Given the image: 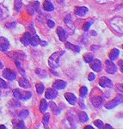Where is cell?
I'll list each match as a JSON object with an SVG mask.
<instances>
[{
	"label": "cell",
	"mask_w": 123,
	"mask_h": 129,
	"mask_svg": "<svg viewBox=\"0 0 123 129\" xmlns=\"http://www.w3.org/2000/svg\"><path fill=\"white\" fill-rule=\"evenodd\" d=\"M3 63H2V62L1 61H0V69H2V68H3Z\"/></svg>",
	"instance_id": "obj_49"
},
{
	"label": "cell",
	"mask_w": 123,
	"mask_h": 129,
	"mask_svg": "<svg viewBox=\"0 0 123 129\" xmlns=\"http://www.w3.org/2000/svg\"><path fill=\"white\" fill-rule=\"evenodd\" d=\"M71 19H72V16H71V15H68L66 18H65V22H66V23L67 24L68 26H70L71 22H72Z\"/></svg>",
	"instance_id": "obj_34"
},
{
	"label": "cell",
	"mask_w": 123,
	"mask_h": 129,
	"mask_svg": "<svg viewBox=\"0 0 123 129\" xmlns=\"http://www.w3.org/2000/svg\"><path fill=\"white\" fill-rule=\"evenodd\" d=\"M40 38L38 35H34L33 37H31V40H30V44L33 46V47H36L40 44Z\"/></svg>",
	"instance_id": "obj_21"
},
{
	"label": "cell",
	"mask_w": 123,
	"mask_h": 129,
	"mask_svg": "<svg viewBox=\"0 0 123 129\" xmlns=\"http://www.w3.org/2000/svg\"><path fill=\"white\" fill-rule=\"evenodd\" d=\"M53 89H63L66 87V82L63 80H56L53 84Z\"/></svg>",
	"instance_id": "obj_15"
},
{
	"label": "cell",
	"mask_w": 123,
	"mask_h": 129,
	"mask_svg": "<svg viewBox=\"0 0 123 129\" xmlns=\"http://www.w3.org/2000/svg\"><path fill=\"white\" fill-rule=\"evenodd\" d=\"M118 66H119V68H120V72L123 73V60L122 59H120L118 61Z\"/></svg>",
	"instance_id": "obj_37"
},
{
	"label": "cell",
	"mask_w": 123,
	"mask_h": 129,
	"mask_svg": "<svg viewBox=\"0 0 123 129\" xmlns=\"http://www.w3.org/2000/svg\"><path fill=\"white\" fill-rule=\"evenodd\" d=\"M87 93H88V89L86 88L85 86H83L80 88V90H79V95H80V96L82 97H84L85 95H87Z\"/></svg>",
	"instance_id": "obj_26"
},
{
	"label": "cell",
	"mask_w": 123,
	"mask_h": 129,
	"mask_svg": "<svg viewBox=\"0 0 123 129\" xmlns=\"http://www.w3.org/2000/svg\"><path fill=\"white\" fill-rule=\"evenodd\" d=\"M8 87L5 81H4L2 78H0V89H6Z\"/></svg>",
	"instance_id": "obj_33"
},
{
	"label": "cell",
	"mask_w": 123,
	"mask_h": 129,
	"mask_svg": "<svg viewBox=\"0 0 123 129\" xmlns=\"http://www.w3.org/2000/svg\"><path fill=\"white\" fill-rule=\"evenodd\" d=\"M104 128H113V126H110V125H108V124H107V125H105V126H104Z\"/></svg>",
	"instance_id": "obj_46"
},
{
	"label": "cell",
	"mask_w": 123,
	"mask_h": 129,
	"mask_svg": "<svg viewBox=\"0 0 123 129\" xmlns=\"http://www.w3.org/2000/svg\"><path fill=\"white\" fill-rule=\"evenodd\" d=\"M66 47L68 49L73 50V51L76 52V53H79V52H80V47H79L78 46H75L70 42H66Z\"/></svg>",
	"instance_id": "obj_19"
},
{
	"label": "cell",
	"mask_w": 123,
	"mask_h": 129,
	"mask_svg": "<svg viewBox=\"0 0 123 129\" xmlns=\"http://www.w3.org/2000/svg\"><path fill=\"white\" fill-rule=\"evenodd\" d=\"M105 64H106V72H107L108 74H114L117 72L118 68L116 67V66L113 63L112 60L107 59Z\"/></svg>",
	"instance_id": "obj_5"
},
{
	"label": "cell",
	"mask_w": 123,
	"mask_h": 129,
	"mask_svg": "<svg viewBox=\"0 0 123 129\" xmlns=\"http://www.w3.org/2000/svg\"><path fill=\"white\" fill-rule=\"evenodd\" d=\"M39 5H40V3H39V2H34V3H33V5H31V6H32V8L35 10H35H38V9H39Z\"/></svg>",
	"instance_id": "obj_35"
},
{
	"label": "cell",
	"mask_w": 123,
	"mask_h": 129,
	"mask_svg": "<svg viewBox=\"0 0 123 129\" xmlns=\"http://www.w3.org/2000/svg\"><path fill=\"white\" fill-rule=\"evenodd\" d=\"M116 90L120 93H123V84H117L115 85Z\"/></svg>",
	"instance_id": "obj_32"
},
{
	"label": "cell",
	"mask_w": 123,
	"mask_h": 129,
	"mask_svg": "<svg viewBox=\"0 0 123 129\" xmlns=\"http://www.w3.org/2000/svg\"><path fill=\"white\" fill-rule=\"evenodd\" d=\"M97 2H98L99 4H107V3H110V2H114L115 0H96Z\"/></svg>",
	"instance_id": "obj_36"
},
{
	"label": "cell",
	"mask_w": 123,
	"mask_h": 129,
	"mask_svg": "<svg viewBox=\"0 0 123 129\" xmlns=\"http://www.w3.org/2000/svg\"><path fill=\"white\" fill-rule=\"evenodd\" d=\"M65 53L64 51H59L56 52V53H53L51 55V57L48 59V64L51 67L53 68H58L59 66V59L62 55Z\"/></svg>",
	"instance_id": "obj_2"
},
{
	"label": "cell",
	"mask_w": 123,
	"mask_h": 129,
	"mask_svg": "<svg viewBox=\"0 0 123 129\" xmlns=\"http://www.w3.org/2000/svg\"><path fill=\"white\" fill-rule=\"evenodd\" d=\"M46 98L47 99H54L56 98V97L58 96V91L57 89H52V88H49L47 89V91H46Z\"/></svg>",
	"instance_id": "obj_12"
},
{
	"label": "cell",
	"mask_w": 123,
	"mask_h": 129,
	"mask_svg": "<svg viewBox=\"0 0 123 129\" xmlns=\"http://www.w3.org/2000/svg\"><path fill=\"white\" fill-rule=\"evenodd\" d=\"M16 23H12V24H7L6 26H7V28H14V27H16Z\"/></svg>",
	"instance_id": "obj_44"
},
{
	"label": "cell",
	"mask_w": 123,
	"mask_h": 129,
	"mask_svg": "<svg viewBox=\"0 0 123 129\" xmlns=\"http://www.w3.org/2000/svg\"><path fill=\"white\" fill-rule=\"evenodd\" d=\"M22 0H15V9L16 10L19 11L22 8Z\"/></svg>",
	"instance_id": "obj_29"
},
{
	"label": "cell",
	"mask_w": 123,
	"mask_h": 129,
	"mask_svg": "<svg viewBox=\"0 0 123 129\" xmlns=\"http://www.w3.org/2000/svg\"><path fill=\"white\" fill-rule=\"evenodd\" d=\"M88 11H89V9L87 7H85V6L77 7V8H75V10H74V13L78 16H81V17H82V16H84L87 13H88Z\"/></svg>",
	"instance_id": "obj_10"
},
{
	"label": "cell",
	"mask_w": 123,
	"mask_h": 129,
	"mask_svg": "<svg viewBox=\"0 0 123 129\" xmlns=\"http://www.w3.org/2000/svg\"><path fill=\"white\" fill-rule=\"evenodd\" d=\"M5 10V8H4V7H1L0 6V17H2V18H5L6 17V15H4V11L3 10Z\"/></svg>",
	"instance_id": "obj_38"
},
{
	"label": "cell",
	"mask_w": 123,
	"mask_h": 129,
	"mask_svg": "<svg viewBox=\"0 0 123 129\" xmlns=\"http://www.w3.org/2000/svg\"><path fill=\"white\" fill-rule=\"evenodd\" d=\"M13 95L17 99L20 100H28L32 96V92L29 91H22L20 89H14Z\"/></svg>",
	"instance_id": "obj_4"
},
{
	"label": "cell",
	"mask_w": 123,
	"mask_h": 129,
	"mask_svg": "<svg viewBox=\"0 0 123 129\" xmlns=\"http://www.w3.org/2000/svg\"><path fill=\"white\" fill-rule=\"evenodd\" d=\"M85 128H88V129H93V126H86Z\"/></svg>",
	"instance_id": "obj_47"
},
{
	"label": "cell",
	"mask_w": 123,
	"mask_h": 129,
	"mask_svg": "<svg viewBox=\"0 0 123 129\" xmlns=\"http://www.w3.org/2000/svg\"><path fill=\"white\" fill-rule=\"evenodd\" d=\"M90 102H91V103L93 104L94 107L100 108L102 105H103V97L100 96V95H95V96L91 97Z\"/></svg>",
	"instance_id": "obj_9"
},
{
	"label": "cell",
	"mask_w": 123,
	"mask_h": 129,
	"mask_svg": "<svg viewBox=\"0 0 123 129\" xmlns=\"http://www.w3.org/2000/svg\"><path fill=\"white\" fill-rule=\"evenodd\" d=\"M46 1H50V0H46Z\"/></svg>",
	"instance_id": "obj_51"
},
{
	"label": "cell",
	"mask_w": 123,
	"mask_h": 129,
	"mask_svg": "<svg viewBox=\"0 0 123 129\" xmlns=\"http://www.w3.org/2000/svg\"><path fill=\"white\" fill-rule=\"evenodd\" d=\"M30 40H31V34L27 32V33H25V34L22 35V38H21V42L24 46H28L30 44Z\"/></svg>",
	"instance_id": "obj_16"
},
{
	"label": "cell",
	"mask_w": 123,
	"mask_h": 129,
	"mask_svg": "<svg viewBox=\"0 0 123 129\" xmlns=\"http://www.w3.org/2000/svg\"><path fill=\"white\" fill-rule=\"evenodd\" d=\"M35 88H36V90H37V92H38V94L40 95L42 94L45 90V87L42 84H37L35 85Z\"/></svg>",
	"instance_id": "obj_24"
},
{
	"label": "cell",
	"mask_w": 123,
	"mask_h": 129,
	"mask_svg": "<svg viewBox=\"0 0 123 129\" xmlns=\"http://www.w3.org/2000/svg\"><path fill=\"white\" fill-rule=\"evenodd\" d=\"M43 9L47 11H53L54 10V6L52 3H50V1H46L43 5Z\"/></svg>",
	"instance_id": "obj_20"
},
{
	"label": "cell",
	"mask_w": 123,
	"mask_h": 129,
	"mask_svg": "<svg viewBox=\"0 0 123 129\" xmlns=\"http://www.w3.org/2000/svg\"><path fill=\"white\" fill-rule=\"evenodd\" d=\"M119 55H120V51H119L118 49H116V48H114V49H112V51L109 53V59L110 60H114V59H116L117 58L119 57Z\"/></svg>",
	"instance_id": "obj_17"
},
{
	"label": "cell",
	"mask_w": 123,
	"mask_h": 129,
	"mask_svg": "<svg viewBox=\"0 0 123 129\" xmlns=\"http://www.w3.org/2000/svg\"><path fill=\"white\" fill-rule=\"evenodd\" d=\"M110 26L114 32L118 34H123V18L122 17H114L110 21Z\"/></svg>",
	"instance_id": "obj_1"
},
{
	"label": "cell",
	"mask_w": 123,
	"mask_h": 129,
	"mask_svg": "<svg viewBox=\"0 0 123 129\" xmlns=\"http://www.w3.org/2000/svg\"><path fill=\"white\" fill-rule=\"evenodd\" d=\"M65 97H66V101H67L71 105H75L77 101H78L77 96L74 94H72V93H66V94H65Z\"/></svg>",
	"instance_id": "obj_13"
},
{
	"label": "cell",
	"mask_w": 123,
	"mask_h": 129,
	"mask_svg": "<svg viewBox=\"0 0 123 129\" xmlns=\"http://www.w3.org/2000/svg\"><path fill=\"white\" fill-rule=\"evenodd\" d=\"M93 23V21H87V22H85L84 25H83V29L84 31H88L89 29V28L91 27V24Z\"/></svg>",
	"instance_id": "obj_27"
},
{
	"label": "cell",
	"mask_w": 123,
	"mask_h": 129,
	"mask_svg": "<svg viewBox=\"0 0 123 129\" xmlns=\"http://www.w3.org/2000/svg\"><path fill=\"white\" fill-rule=\"evenodd\" d=\"M91 35H94V36H96V35H97V33H96V31H92V32H91Z\"/></svg>",
	"instance_id": "obj_48"
},
{
	"label": "cell",
	"mask_w": 123,
	"mask_h": 129,
	"mask_svg": "<svg viewBox=\"0 0 123 129\" xmlns=\"http://www.w3.org/2000/svg\"><path fill=\"white\" fill-rule=\"evenodd\" d=\"M3 76L5 77V78H7L8 80L10 81H13L16 79V72H14L13 71H11L9 68H7V69H5L3 72Z\"/></svg>",
	"instance_id": "obj_8"
},
{
	"label": "cell",
	"mask_w": 123,
	"mask_h": 129,
	"mask_svg": "<svg viewBox=\"0 0 123 129\" xmlns=\"http://www.w3.org/2000/svg\"><path fill=\"white\" fill-rule=\"evenodd\" d=\"M47 107H48V104H47V101L45 99H42L41 101V105H40V110H41V112H45L47 109Z\"/></svg>",
	"instance_id": "obj_23"
},
{
	"label": "cell",
	"mask_w": 123,
	"mask_h": 129,
	"mask_svg": "<svg viewBox=\"0 0 123 129\" xmlns=\"http://www.w3.org/2000/svg\"><path fill=\"white\" fill-rule=\"evenodd\" d=\"M49 120H50V114H46L43 117V123L45 125H47L49 122Z\"/></svg>",
	"instance_id": "obj_31"
},
{
	"label": "cell",
	"mask_w": 123,
	"mask_h": 129,
	"mask_svg": "<svg viewBox=\"0 0 123 129\" xmlns=\"http://www.w3.org/2000/svg\"><path fill=\"white\" fill-rule=\"evenodd\" d=\"M99 84L103 88H112L113 86V83L111 79H109L107 77H102L99 80Z\"/></svg>",
	"instance_id": "obj_6"
},
{
	"label": "cell",
	"mask_w": 123,
	"mask_h": 129,
	"mask_svg": "<svg viewBox=\"0 0 123 129\" xmlns=\"http://www.w3.org/2000/svg\"><path fill=\"white\" fill-rule=\"evenodd\" d=\"M94 124H95L96 126H97L98 128H103V122L100 120H97L94 121Z\"/></svg>",
	"instance_id": "obj_30"
},
{
	"label": "cell",
	"mask_w": 123,
	"mask_h": 129,
	"mask_svg": "<svg viewBox=\"0 0 123 129\" xmlns=\"http://www.w3.org/2000/svg\"><path fill=\"white\" fill-rule=\"evenodd\" d=\"M47 25H48L49 28H53V27L55 26V23H54L53 21H52V20H48V21H47Z\"/></svg>",
	"instance_id": "obj_39"
},
{
	"label": "cell",
	"mask_w": 123,
	"mask_h": 129,
	"mask_svg": "<svg viewBox=\"0 0 123 129\" xmlns=\"http://www.w3.org/2000/svg\"><path fill=\"white\" fill-rule=\"evenodd\" d=\"M121 103H123V95L119 94L116 95V97L114 99L106 103L105 108L107 109H113L115 107H117L118 105L121 104Z\"/></svg>",
	"instance_id": "obj_3"
},
{
	"label": "cell",
	"mask_w": 123,
	"mask_h": 129,
	"mask_svg": "<svg viewBox=\"0 0 123 129\" xmlns=\"http://www.w3.org/2000/svg\"><path fill=\"white\" fill-rule=\"evenodd\" d=\"M0 128H6V126H4V125H1V126H0Z\"/></svg>",
	"instance_id": "obj_50"
},
{
	"label": "cell",
	"mask_w": 123,
	"mask_h": 129,
	"mask_svg": "<svg viewBox=\"0 0 123 129\" xmlns=\"http://www.w3.org/2000/svg\"><path fill=\"white\" fill-rule=\"evenodd\" d=\"M57 34L59 35V38L61 41H65L66 40V38H67V34H66V30L62 27H58Z\"/></svg>",
	"instance_id": "obj_14"
},
{
	"label": "cell",
	"mask_w": 123,
	"mask_h": 129,
	"mask_svg": "<svg viewBox=\"0 0 123 129\" xmlns=\"http://www.w3.org/2000/svg\"><path fill=\"white\" fill-rule=\"evenodd\" d=\"M40 44L42 46V47H46V46L47 45V43L46 42V41H40Z\"/></svg>",
	"instance_id": "obj_45"
},
{
	"label": "cell",
	"mask_w": 123,
	"mask_h": 129,
	"mask_svg": "<svg viewBox=\"0 0 123 129\" xmlns=\"http://www.w3.org/2000/svg\"><path fill=\"white\" fill-rule=\"evenodd\" d=\"M90 67L93 71L97 72H100L103 71V66H102V62L99 59H93L90 62Z\"/></svg>",
	"instance_id": "obj_7"
},
{
	"label": "cell",
	"mask_w": 123,
	"mask_h": 129,
	"mask_svg": "<svg viewBox=\"0 0 123 129\" xmlns=\"http://www.w3.org/2000/svg\"><path fill=\"white\" fill-rule=\"evenodd\" d=\"M88 79H89V81H94L96 79V75L94 73H89V77H88Z\"/></svg>",
	"instance_id": "obj_40"
},
{
	"label": "cell",
	"mask_w": 123,
	"mask_h": 129,
	"mask_svg": "<svg viewBox=\"0 0 123 129\" xmlns=\"http://www.w3.org/2000/svg\"><path fill=\"white\" fill-rule=\"evenodd\" d=\"M49 106H50V108H51V109H53V110H54V109H55V108L57 107V106L55 105V103H53V102H51V103H49Z\"/></svg>",
	"instance_id": "obj_42"
},
{
	"label": "cell",
	"mask_w": 123,
	"mask_h": 129,
	"mask_svg": "<svg viewBox=\"0 0 123 129\" xmlns=\"http://www.w3.org/2000/svg\"><path fill=\"white\" fill-rule=\"evenodd\" d=\"M19 85L23 89H28L30 88V84L26 78H21L19 80Z\"/></svg>",
	"instance_id": "obj_18"
},
{
	"label": "cell",
	"mask_w": 123,
	"mask_h": 129,
	"mask_svg": "<svg viewBox=\"0 0 123 129\" xmlns=\"http://www.w3.org/2000/svg\"><path fill=\"white\" fill-rule=\"evenodd\" d=\"M16 127H18V128H25V126H24L23 122H22V121H19V122H18V124H17V126H16Z\"/></svg>",
	"instance_id": "obj_41"
},
{
	"label": "cell",
	"mask_w": 123,
	"mask_h": 129,
	"mask_svg": "<svg viewBox=\"0 0 123 129\" xmlns=\"http://www.w3.org/2000/svg\"><path fill=\"white\" fill-rule=\"evenodd\" d=\"M78 118L81 122H87L89 120L88 115H87V114L84 113V112H80L78 114Z\"/></svg>",
	"instance_id": "obj_22"
},
{
	"label": "cell",
	"mask_w": 123,
	"mask_h": 129,
	"mask_svg": "<svg viewBox=\"0 0 123 129\" xmlns=\"http://www.w3.org/2000/svg\"><path fill=\"white\" fill-rule=\"evenodd\" d=\"M84 59L86 63H90V62L94 59V57L91 53H86V54L84 55Z\"/></svg>",
	"instance_id": "obj_25"
},
{
	"label": "cell",
	"mask_w": 123,
	"mask_h": 129,
	"mask_svg": "<svg viewBox=\"0 0 123 129\" xmlns=\"http://www.w3.org/2000/svg\"><path fill=\"white\" fill-rule=\"evenodd\" d=\"M79 105L81 106V108H83V109H84V108H85V105L84 104V102H83V100L82 99H80L79 100Z\"/></svg>",
	"instance_id": "obj_43"
},
{
	"label": "cell",
	"mask_w": 123,
	"mask_h": 129,
	"mask_svg": "<svg viewBox=\"0 0 123 129\" xmlns=\"http://www.w3.org/2000/svg\"><path fill=\"white\" fill-rule=\"evenodd\" d=\"M10 43L5 37H0V51L5 52L9 49Z\"/></svg>",
	"instance_id": "obj_11"
},
{
	"label": "cell",
	"mask_w": 123,
	"mask_h": 129,
	"mask_svg": "<svg viewBox=\"0 0 123 129\" xmlns=\"http://www.w3.org/2000/svg\"><path fill=\"white\" fill-rule=\"evenodd\" d=\"M28 114H29L28 110L23 109V110H22V111H21L19 114H18V116H19L20 118H22V119H24V118H26L27 116L28 115Z\"/></svg>",
	"instance_id": "obj_28"
}]
</instances>
